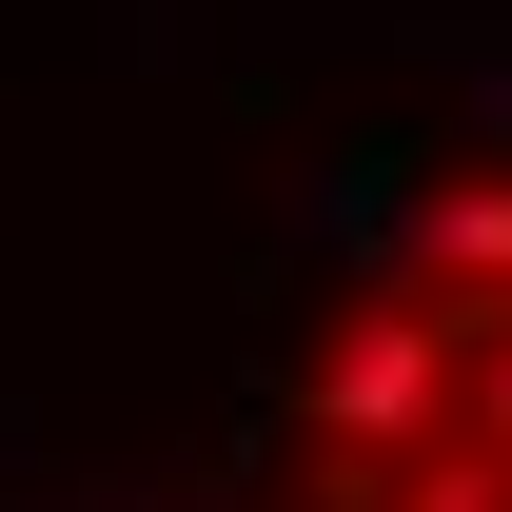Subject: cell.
Masks as SVG:
<instances>
[{
    "label": "cell",
    "mask_w": 512,
    "mask_h": 512,
    "mask_svg": "<svg viewBox=\"0 0 512 512\" xmlns=\"http://www.w3.org/2000/svg\"><path fill=\"white\" fill-rule=\"evenodd\" d=\"M394 512H512V473H493V453H473V434H434V473H414V493H394Z\"/></svg>",
    "instance_id": "obj_4"
},
{
    "label": "cell",
    "mask_w": 512,
    "mask_h": 512,
    "mask_svg": "<svg viewBox=\"0 0 512 512\" xmlns=\"http://www.w3.org/2000/svg\"><path fill=\"white\" fill-rule=\"evenodd\" d=\"M434 414H453V316L375 276V316L316 355V434L335 453H434Z\"/></svg>",
    "instance_id": "obj_1"
},
{
    "label": "cell",
    "mask_w": 512,
    "mask_h": 512,
    "mask_svg": "<svg viewBox=\"0 0 512 512\" xmlns=\"http://www.w3.org/2000/svg\"><path fill=\"white\" fill-rule=\"evenodd\" d=\"M375 276H394V296H512V158H493V178H434V197H394Z\"/></svg>",
    "instance_id": "obj_2"
},
{
    "label": "cell",
    "mask_w": 512,
    "mask_h": 512,
    "mask_svg": "<svg viewBox=\"0 0 512 512\" xmlns=\"http://www.w3.org/2000/svg\"><path fill=\"white\" fill-rule=\"evenodd\" d=\"M434 434H473V453L512 473V316H473V375H453V414H434Z\"/></svg>",
    "instance_id": "obj_3"
}]
</instances>
